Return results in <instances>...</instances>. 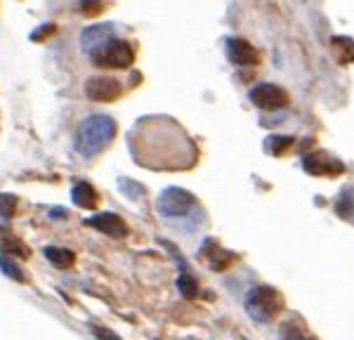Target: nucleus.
<instances>
[{
    "label": "nucleus",
    "instance_id": "nucleus-9",
    "mask_svg": "<svg viewBox=\"0 0 354 340\" xmlns=\"http://www.w3.org/2000/svg\"><path fill=\"white\" fill-rule=\"evenodd\" d=\"M227 57L239 66L258 64V59H260L258 50L248 41H243V38H230V41H227Z\"/></svg>",
    "mask_w": 354,
    "mask_h": 340
},
{
    "label": "nucleus",
    "instance_id": "nucleus-19",
    "mask_svg": "<svg viewBox=\"0 0 354 340\" xmlns=\"http://www.w3.org/2000/svg\"><path fill=\"white\" fill-rule=\"evenodd\" d=\"M177 288H180V293L185 298H194V296H196V291H198L196 281H194V276H189L187 272H182V276L177 279Z\"/></svg>",
    "mask_w": 354,
    "mask_h": 340
},
{
    "label": "nucleus",
    "instance_id": "nucleus-14",
    "mask_svg": "<svg viewBox=\"0 0 354 340\" xmlns=\"http://www.w3.org/2000/svg\"><path fill=\"white\" fill-rule=\"evenodd\" d=\"M333 53L338 57L340 64H350V62H354V41L342 36L333 38Z\"/></svg>",
    "mask_w": 354,
    "mask_h": 340
},
{
    "label": "nucleus",
    "instance_id": "nucleus-6",
    "mask_svg": "<svg viewBox=\"0 0 354 340\" xmlns=\"http://www.w3.org/2000/svg\"><path fill=\"white\" fill-rule=\"evenodd\" d=\"M85 95L93 102H113L121 95V83L109 76H95L85 83Z\"/></svg>",
    "mask_w": 354,
    "mask_h": 340
},
{
    "label": "nucleus",
    "instance_id": "nucleus-24",
    "mask_svg": "<svg viewBox=\"0 0 354 340\" xmlns=\"http://www.w3.org/2000/svg\"><path fill=\"white\" fill-rule=\"evenodd\" d=\"M95 336L100 340H118L111 331H106V328H95Z\"/></svg>",
    "mask_w": 354,
    "mask_h": 340
},
{
    "label": "nucleus",
    "instance_id": "nucleus-3",
    "mask_svg": "<svg viewBox=\"0 0 354 340\" xmlns=\"http://www.w3.org/2000/svg\"><path fill=\"white\" fill-rule=\"evenodd\" d=\"M95 66H104V69H128L135 62V53L125 41L111 38L104 45H100L97 50L90 53Z\"/></svg>",
    "mask_w": 354,
    "mask_h": 340
},
{
    "label": "nucleus",
    "instance_id": "nucleus-4",
    "mask_svg": "<svg viewBox=\"0 0 354 340\" xmlns=\"http://www.w3.org/2000/svg\"><path fill=\"white\" fill-rule=\"evenodd\" d=\"M194 203H196V198L189 191L180 189V187H170L158 198V211H161V215H168V218H182V215L192 211Z\"/></svg>",
    "mask_w": 354,
    "mask_h": 340
},
{
    "label": "nucleus",
    "instance_id": "nucleus-22",
    "mask_svg": "<svg viewBox=\"0 0 354 340\" xmlns=\"http://www.w3.org/2000/svg\"><path fill=\"white\" fill-rule=\"evenodd\" d=\"M57 31V26L55 24H48L45 28H38V31H33V41H41V38H48V36H53V33Z\"/></svg>",
    "mask_w": 354,
    "mask_h": 340
},
{
    "label": "nucleus",
    "instance_id": "nucleus-18",
    "mask_svg": "<svg viewBox=\"0 0 354 340\" xmlns=\"http://www.w3.org/2000/svg\"><path fill=\"white\" fill-rule=\"evenodd\" d=\"M0 246H3L5 253H15V255H19V258H28V248L24 243H19V239H15V236H5V239L0 241Z\"/></svg>",
    "mask_w": 354,
    "mask_h": 340
},
{
    "label": "nucleus",
    "instance_id": "nucleus-11",
    "mask_svg": "<svg viewBox=\"0 0 354 340\" xmlns=\"http://www.w3.org/2000/svg\"><path fill=\"white\" fill-rule=\"evenodd\" d=\"M111 33H113V26L111 24H102V26H90L83 31L81 41H83V48L85 53H93V50H97L100 45H104L106 41H111Z\"/></svg>",
    "mask_w": 354,
    "mask_h": 340
},
{
    "label": "nucleus",
    "instance_id": "nucleus-10",
    "mask_svg": "<svg viewBox=\"0 0 354 340\" xmlns=\"http://www.w3.org/2000/svg\"><path fill=\"white\" fill-rule=\"evenodd\" d=\"M201 255L205 258V263H208L213 270H218V272L227 270V267H230V265L234 263V260H236V255H232L230 251H222V248H220L213 239H208V241L203 243Z\"/></svg>",
    "mask_w": 354,
    "mask_h": 340
},
{
    "label": "nucleus",
    "instance_id": "nucleus-23",
    "mask_svg": "<svg viewBox=\"0 0 354 340\" xmlns=\"http://www.w3.org/2000/svg\"><path fill=\"white\" fill-rule=\"evenodd\" d=\"M281 340H314V338L305 336V333H298L295 328H286V331H283V338Z\"/></svg>",
    "mask_w": 354,
    "mask_h": 340
},
{
    "label": "nucleus",
    "instance_id": "nucleus-21",
    "mask_svg": "<svg viewBox=\"0 0 354 340\" xmlns=\"http://www.w3.org/2000/svg\"><path fill=\"white\" fill-rule=\"evenodd\" d=\"M78 8H81V12L93 17L97 12H102V10H104V5H102V0H78Z\"/></svg>",
    "mask_w": 354,
    "mask_h": 340
},
{
    "label": "nucleus",
    "instance_id": "nucleus-15",
    "mask_svg": "<svg viewBox=\"0 0 354 340\" xmlns=\"http://www.w3.org/2000/svg\"><path fill=\"white\" fill-rule=\"evenodd\" d=\"M338 215L345 220H350V223H354V189L342 191V196L338 201Z\"/></svg>",
    "mask_w": 354,
    "mask_h": 340
},
{
    "label": "nucleus",
    "instance_id": "nucleus-2",
    "mask_svg": "<svg viewBox=\"0 0 354 340\" xmlns=\"http://www.w3.org/2000/svg\"><path fill=\"white\" fill-rule=\"evenodd\" d=\"M283 310V298L270 286H258L245 296V312L255 321H272Z\"/></svg>",
    "mask_w": 354,
    "mask_h": 340
},
{
    "label": "nucleus",
    "instance_id": "nucleus-25",
    "mask_svg": "<svg viewBox=\"0 0 354 340\" xmlns=\"http://www.w3.org/2000/svg\"><path fill=\"white\" fill-rule=\"evenodd\" d=\"M53 215H55V218H59V215H62V218H64L66 211H59V208H57V211H53Z\"/></svg>",
    "mask_w": 354,
    "mask_h": 340
},
{
    "label": "nucleus",
    "instance_id": "nucleus-20",
    "mask_svg": "<svg viewBox=\"0 0 354 340\" xmlns=\"http://www.w3.org/2000/svg\"><path fill=\"white\" fill-rule=\"evenodd\" d=\"M17 211V196L12 194H0V218L10 220Z\"/></svg>",
    "mask_w": 354,
    "mask_h": 340
},
{
    "label": "nucleus",
    "instance_id": "nucleus-7",
    "mask_svg": "<svg viewBox=\"0 0 354 340\" xmlns=\"http://www.w3.org/2000/svg\"><path fill=\"white\" fill-rule=\"evenodd\" d=\"M302 166L310 175H340L345 166L338 161V158H330L326 151H314V154L302 158Z\"/></svg>",
    "mask_w": 354,
    "mask_h": 340
},
{
    "label": "nucleus",
    "instance_id": "nucleus-8",
    "mask_svg": "<svg viewBox=\"0 0 354 340\" xmlns=\"http://www.w3.org/2000/svg\"><path fill=\"white\" fill-rule=\"evenodd\" d=\"M88 225L93 227V229L102 232V234L111 236V239H123L125 234H128V227H125V223L118 215L113 213H100L95 215V218L88 220Z\"/></svg>",
    "mask_w": 354,
    "mask_h": 340
},
{
    "label": "nucleus",
    "instance_id": "nucleus-17",
    "mask_svg": "<svg viewBox=\"0 0 354 340\" xmlns=\"http://www.w3.org/2000/svg\"><path fill=\"white\" fill-rule=\"evenodd\" d=\"M0 270H3L5 274L10 276V279H15V281H26L24 270H21L19 265H15V260H10L8 255H3V258H0Z\"/></svg>",
    "mask_w": 354,
    "mask_h": 340
},
{
    "label": "nucleus",
    "instance_id": "nucleus-13",
    "mask_svg": "<svg viewBox=\"0 0 354 340\" xmlns=\"http://www.w3.org/2000/svg\"><path fill=\"white\" fill-rule=\"evenodd\" d=\"M45 258H48L55 267H71L73 260H76V255H73L71 251H66V248L48 246V248H45Z\"/></svg>",
    "mask_w": 354,
    "mask_h": 340
},
{
    "label": "nucleus",
    "instance_id": "nucleus-1",
    "mask_svg": "<svg viewBox=\"0 0 354 340\" xmlns=\"http://www.w3.org/2000/svg\"><path fill=\"white\" fill-rule=\"evenodd\" d=\"M113 138H116V121L111 116H104V113H95V116L85 118L81 128H78L76 149L85 158H93L102 149H106Z\"/></svg>",
    "mask_w": 354,
    "mask_h": 340
},
{
    "label": "nucleus",
    "instance_id": "nucleus-5",
    "mask_svg": "<svg viewBox=\"0 0 354 340\" xmlns=\"http://www.w3.org/2000/svg\"><path fill=\"white\" fill-rule=\"evenodd\" d=\"M250 102L260 109H281V106L288 104V95L286 90H281L279 85H272V83H262V85H255L250 90Z\"/></svg>",
    "mask_w": 354,
    "mask_h": 340
},
{
    "label": "nucleus",
    "instance_id": "nucleus-12",
    "mask_svg": "<svg viewBox=\"0 0 354 340\" xmlns=\"http://www.w3.org/2000/svg\"><path fill=\"white\" fill-rule=\"evenodd\" d=\"M71 196H73V203L81 208H95L97 201H100V194H97L95 187L90 182H78L73 187Z\"/></svg>",
    "mask_w": 354,
    "mask_h": 340
},
{
    "label": "nucleus",
    "instance_id": "nucleus-16",
    "mask_svg": "<svg viewBox=\"0 0 354 340\" xmlns=\"http://www.w3.org/2000/svg\"><path fill=\"white\" fill-rule=\"evenodd\" d=\"M290 144H293V138H279V135H272V138L267 140V151L274 156H281V154H286V149H290Z\"/></svg>",
    "mask_w": 354,
    "mask_h": 340
}]
</instances>
